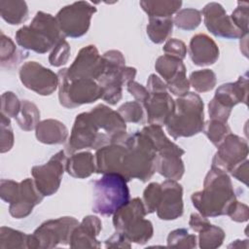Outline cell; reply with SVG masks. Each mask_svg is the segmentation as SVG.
<instances>
[{"label": "cell", "mask_w": 249, "mask_h": 249, "mask_svg": "<svg viewBox=\"0 0 249 249\" xmlns=\"http://www.w3.org/2000/svg\"><path fill=\"white\" fill-rule=\"evenodd\" d=\"M96 8L87 1H77L61 8L55 16L64 37L80 38L89 31Z\"/></svg>", "instance_id": "8fae6325"}, {"label": "cell", "mask_w": 249, "mask_h": 249, "mask_svg": "<svg viewBox=\"0 0 249 249\" xmlns=\"http://www.w3.org/2000/svg\"><path fill=\"white\" fill-rule=\"evenodd\" d=\"M35 135L39 142L47 145L63 144L68 138V129L65 124L54 119L41 121L36 128Z\"/></svg>", "instance_id": "cb8c5ba5"}, {"label": "cell", "mask_w": 249, "mask_h": 249, "mask_svg": "<svg viewBox=\"0 0 249 249\" xmlns=\"http://www.w3.org/2000/svg\"><path fill=\"white\" fill-rule=\"evenodd\" d=\"M191 199L199 214L208 218L226 215L236 196L228 173L211 166L204 178L203 189L194 193Z\"/></svg>", "instance_id": "6da1fadb"}, {"label": "cell", "mask_w": 249, "mask_h": 249, "mask_svg": "<svg viewBox=\"0 0 249 249\" xmlns=\"http://www.w3.org/2000/svg\"><path fill=\"white\" fill-rule=\"evenodd\" d=\"M57 76L58 100L61 106L73 109L102 98L103 90L96 81L91 79L69 80L66 76V68L60 69Z\"/></svg>", "instance_id": "ba28073f"}, {"label": "cell", "mask_w": 249, "mask_h": 249, "mask_svg": "<svg viewBox=\"0 0 249 249\" xmlns=\"http://www.w3.org/2000/svg\"><path fill=\"white\" fill-rule=\"evenodd\" d=\"M225 237L224 230L211 224L208 228L198 232V246L201 249H215L223 244Z\"/></svg>", "instance_id": "d590c367"}, {"label": "cell", "mask_w": 249, "mask_h": 249, "mask_svg": "<svg viewBox=\"0 0 249 249\" xmlns=\"http://www.w3.org/2000/svg\"><path fill=\"white\" fill-rule=\"evenodd\" d=\"M161 193V186L159 183H150L143 192V204L147 214L156 212L158 204L160 202Z\"/></svg>", "instance_id": "60d3db41"}, {"label": "cell", "mask_w": 249, "mask_h": 249, "mask_svg": "<svg viewBox=\"0 0 249 249\" xmlns=\"http://www.w3.org/2000/svg\"><path fill=\"white\" fill-rule=\"evenodd\" d=\"M102 230L101 220L94 215H88L72 231L69 245L71 248H99L97 235Z\"/></svg>", "instance_id": "ffe728a7"}, {"label": "cell", "mask_w": 249, "mask_h": 249, "mask_svg": "<svg viewBox=\"0 0 249 249\" xmlns=\"http://www.w3.org/2000/svg\"><path fill=\"white\" fill-rule=\"evenodd\" d=\"M180 153L157 154L155 160V171L166 179L180 180L185 172L184 161Z\"/></svg>", "instance_id": "d4e9b609"}, {"label": "cell", "mask_w": 249, "mask_h": 249, "mask_svg": "<svg viewBox=\"0 0 249 249\" xmlns=\"http://www.w3.org/2000/svg\"><path fill=\"white\" fill-rule=\"evenodd\" d=\"M226 215L230 216V218L234 222H246L249 218V208L246 204L234 200L229 207Z\"/></svg>", "instance_id": "7dc6e473"}, {"label": "cell", "mask_w": 249, "mask_h": 249, "mask_svg": "<svg viewBox=\"0 0 249 249\" xmlns=\"http://www.w3.org/2000/svg\"><path fill=\"white\" fill-rule=\"evenodd\" d=\"M106 248H130V241L121 232H114L104 242Z\"/></svg>", "instance_id": "f907efd6"}, {"label": "cell", "mask_w": 249, "mask_h": 249, "mask_svg": "<svg viewBox=\"0 0 249 249\" xmlns=\"http://www.w3.org/2000/svg\"><path fill=\"white\" fill-rule=\"evenodd\" d=\"M204 104L197 93L188 92L175 100L173 114L167 120L165 128L173 139L191 137L203 130Z\"/></svg>", "instance_id": "3957f363"}, {"label": "cell", "mask_w": 249, "mask_h": 249, "mask_svg": "<svg viewBox=\"0 0 249 249\" xmlns=\"http://www.w3.org/2000/svg\"><path fill=\"white\" fill-rule=\"evenodd\" d=\"M89 112L111 143H119L125 138L126 124L118 111H114L107 105L98 104Z\"/></svg>", "instance_id": "ac0fdd59"}, {"label": "cell", "mask_w": 249, "mask_h": 249, "mask_svg": "<svg viewBox=\"0 0 249 249\" xmlns=\"http://www.w3.org/2000/svg\"><path fill=\"white\" fill-rule=\"evenodd\" d=\"M248 94V76L247 72L240 76L234 83L221 85L215 91L214 99L219 104L232 109L238 103L247 104Z\"/></svg>", "instance_id": "603a6c76"}, {"label": "cell", "mask_w": 249, "mask_h": 249, "mask_svg": "<svg viewBox=\"0 0 249 249\" xmlns=\"http://www.w3.org/2000/svg\"><path fill=\"white\" fill-rule=\"evenodd\" d=\"M21 106V100L13 92L5 91L1 95V114L8 118H14L18 115Z\"/></svg>", "instance_id": "b9f144b4"}, {"label": "cell", "mask_w": 249, "mask_h": 249, "mask_svg": "<svg viewBox=\"0 0 249 249\" xmlns=\"http://www.w3.org/2000/svg\"><path fill=\"white\" fill-rule=\"evenodd\" d=\"M44 196L37 189L34 180L25 178L19 182V192L15 202L9 206V213L16 219L26 218L33 208L42 202Z\"/></svg>", "instance_id": "d6986e66"}, {"label": "cell", "mask_w": 249, "mask_h": 249, "mask_svg": "<svg viewBox=\"0 0 249 249\" xmlns=\"http://www.w3.org/2000/svg\"><path fill=\"white\" fill-rule=\"evenodd\" d=\"M120 174L127 181L138 179L147 182L156 172L155 160L157 152L152 140L143 131L126 134Z\"/></svg>", "instance_id": "7a4b0ae2"}, {"label": "cell", "mask_w": 249, "mask_h": 249, "mask_svg": "<svg viewBox=\"0 0 249 249\" xmlns=\"http://www.w3.org/2000/svg\"><path fill=\"white\" fill-rule=\"evenodd\" d=\"M155 69L161 76L165 84L186 74V66L184 65L183 60L167 54L160 55L157 58Z\"/></svg>", "instance_id": "83f0119b"}, {"label": "cell", "mask_w": 249, "mask_h": 249, "mask_svg": "<svg viewBox=\"0 0 249 249\" xmlns=\"http://www.w3.org/2000/svg\"><path fill=\"white\" fill-rule=\"evenodd\" d=\"M248 3L237 2V7L230 16L234 26L243 34H248Z\"/></svg>", "instance_id": "ee69618b"}, {"label": "cell", "mask_w": 249, "mask_h": 249, "mask_svg": "<svg viewBox=\"0 0 249 249\" xmlns=\"http://www.w3.org/2000/svg\"><path fill=\"white\" fill-rule=\"evenodd\" d=\"M79 225L71 216L51 219L41 224L32 234H29L28 249H49L57 245H69L74 228Z\"/></svg>", "instance_id": "30bf717a"}, {"label": "cell", "mask_w": 249, "mask_h": 249, "mask_svg": "<svg viewBox=\"0 0 249 249\" xmlns=\"http://www.w3.org/2000/svg\"><path fill=\"white\" fill-rule=\"evenodd\" d=\"M202 131H204L207 138L216 147H218L225 137L231 132L228 123H223L216 120H209L206 122Z\"/></svg>", "instance_id": "8d00e7d4"}, {"label": "cell", "mask_w": 249, "mask_h": 249, "mask_svg": "<svg viewBox=\"0 0 249 249\" xmlns=\"http://www.w3.org/2000/svg\"><path fill=\"white\" fill-rule=\"evenodd\" d=\"M118 113L125 123L137 124L142 122L144 117L143 107L137 101H127L122 104L118 109Z\"/></svg>", "instance_id": "f35d334b"}, {"label": "cell", "mask_w": 249, "mask_h": 249, "mask_svg": "<svg viewBox=\"0 0 249 249\" xmlns=\"http://www.w3.org/2000/svg\"><path fill=\"white\" fill-rule=\"evenodd\" d=\"M217 148L218 150L214 155L211 166L227 173L231 172L236 165L247 160V141L231 132L225 137Z\"/></svg>", "instance_id": "9a60e30c"}, {"label": "cell", "mask_w": 249, "mask_h": 249, "mask_svg": "<svg viewBox=\"0 0 249 249\" xmlns=\"http://www.w3.org/2000/svg\"><path fill=\"white\" fill-rule=\"evenodd\" d=\"M160 202L157 207V215L160 220H175L183 215V188L175 180L167 179L161 184Z\"/></svg>", "instance_id": "e0dca14e"}, {"label": "cell", "mask_w": 249, "mask_h": 249, "mask_svg": "<svg viewBox=\"0 0 249 249\" xmlns=\"http://www.w3.org/2000/svg\"><path fill=\"white\" fill-rule=\"evenodd\" d=\"M67 158L63 150L54 154L46 163L31 168V175L39 192L44 196L54 195L60 187Z\"/></svg>", "instance_id": "7c38bea8"}, {"label": "cell", "mask_w": 249, "mask_h": 249, "mask_svg": "<svg viewBox=\"0 0 249 249\" xmlns=\"http://www.w3.org/2000/svg\"><path fill=\"white\" fill-rule=\"evenodd\" d=\"M127 180L118 173H107L92 182V206L94 213L111 216L130 199Z\"/></svg>", "instance_id": "8992f818"}, {"label": "cell", "mask_w": 249, "mask_h": 249, "mask_svg": "<svg viewBox=\"0 0 249 249\" xmlns=\"http://www.w3.org/2000/svg\"><path fill=\"white\" fill-rule=\"evenodd\" d=\"M162 51L167 55L177 57L183 60L187 54V46L181 40H178L175 38H169L168 40H166L162 48Z\"/></svg>", "instance_id": "bcb514c9"}, {"label": "cell", "mask_w": 249, "mask_h": 249, "mask_svg": "<svg viewBox=\"0 0 249 249\" xmlns=\"http://www.w3.org/2000/svg\"><path fill=\"white\" fill-rule=\"evenodd\" d=\"M231 109H229L218 102H216L214 99H211L208 103V113L210 120H216L219 122L227 123L229 120V117L231 115Z\"/></svg>", "instance_id": "c3c4849f"}, {"label": "cell", "mask_w": 249, "mask_h": 249, "mask_svg": "<svg viewBox=\"0 0 249 249\" xmlns=\"http://www.w3.org/2000/svg\"><path fill=\"white\" fill-rule=\"evenodd\" d=\"M210 225L211 223L208 221V219L199 213H192L190 216L189 226L196 232H199L205 230Z\"/></svg>", "instance_id": "816d5d0a"}, {"label": "cell", "mask_w": 249, "mask_h": 249, "mask_svg": "<svg viewBox=\"0 0 249 249\" xmlns=\"http://www.w3.org/2000/svg\"><path fill=\"white\" fill-rule=\"evenodd\" d=\"M21 84L39 95H51L58 88V76L37 61L24 62L18 71Z\"/></svg>", "instance_id": "4fadbf2b"}, {"label": "cell", "mask_w": 249, "mask_h": 249, "mask_svg": "<svg viewBox=\"0 0 249 249\" xmlns=\"http://www.w3.org/2000/svg\"><path fill=\"white\" fill-rule=\"evenodd\" d=\"M1 18L11 25H18L28 18V7L25 1H0Z\"/></svg>", "instance_id": "f1b7e54d"}, {"label": "cell", "mask_w": 249, "mask_h": 249, "mask_svg": "<svg viewBox=\"0 0 249 249\" xmlns=\"http://www.w3.org/2000/svg\"><path fill=\"white\" fill-rule=\"evenodd\" d=\"M203 16L205 27L216 37L225 39H240L243 34L232 23L230 16L220 3L210 2L200 12Z\"/></svg>", "instance_id": "2e32d148"}, {"label": "cell", "mask_w": 249, "mask_h": 249, "mask_svg": "<svg viewBox=\"0 0 249 249\" xmlns=\"http://www.w3.org/2000/svg\"><path fill=\"white\" fill-rule=\"evenodd\" d=\"M65 171L74 178H88L96 171L95 158L90 152L74 153L66 160Z\"/></svg>", "instance_id": "484cf974"}, {"label": "cell", "mask_w": 249, "mask_h": 249, "mask_svg": "<svg viewBox=\"0 0 249 249\" xmlns=\"http://www.w3.org/2000/svg\"><path fill=\"white\" fill-rule=\"evenodd\" d=\"M147 89L150 93L167 91L166 84L156 74H151L147 80Z\"/></svg>", "instance_id": "f5cc1de1"}, {"label": "cell", "mask_w": 249, "mask_h": 249, "mask_svg": "<svg viewBox=\"0 0 249 249\" xmlns=\"http://www.w3.org/2000/svg\"><path fill=\"white\" fill-rule=\"evenodd\" d=\"M248 160H245L238 165H236L230 173L238 181L244 183L246 186L248 185Z\"/></svg>", "instance_id": "db71d44e"}, {"label": "cell", "mask_w": 249, "mask_h": 249, "mask_svg": "<svg viewBox=\"0 0 249 249\" xmlns=\"http://www.w3.org/2000/svg\"><path fill=\"white\" fill-rule=\"evenodd\" d=\"M142 105L146 110L149 124L162 126L174 112L175 100L168 91L153 92Z\"/></svg>", "instance_id": "44dd1931"}, {"label": "cell", "mask_w": 249, "mask_h": 249, "mask_svg": "<svg viewBox=\"0 0 249 249\" xmlns=\"http://www.w3.org/2000/svg\"><path fill=\"white\" fill-rule=\"evenodd\" d=\"M104 72V61L94 45L82 48L72 64L66 68L69 80L91 79L97 81Z\"/></svg>", "instance_id": "5bb4252c"}, {"label": "cell", "mask_w": 249, "mask_h": 249, "mask_svg": "<svg viewBox=\"0 0 249 249\" xmlns=\"http://www.w3.org/2000/svg\"><path fill=\"white\" fill-rule=\"evenodd\" d=\"M0 152L3 154L9 152L13 148L15 142L10 118L3 114H0Z\"/></svg>", "instance_id": "7bdbcfd3"}, {"label": "cell", "mask_w": 249, "mask_h": 249, "mask_svg": "<svg viewBox=\"0 0 249 249\" xmlns=\"http://www.w3.org/2000/svg\"><path fill=\"white\" fill-rule=\"evenodd\" d=\"M29 234L9 227L0 228V248H28Z\"/></svg>", "instance_id": "d6a6232c"}, {"label": "cell", "mask_w": 249, "mask_h": 249, "mask_svg": "<svg viewBox=\"0 0 249 249\" xmlns=\"http://www.w3.org/2000/svg\"><path fill=\"white\" fill-rule=\"evenodd\" d=\"M190 86L197 92H207L216 86V74L211 69H201L191 73L189 78Z\"/></svg>", "instance_id": "836d02e7"}, {"label": "cell", "mask_w": 249, "mask_h": 249, "mask_svg": "<svg viewBox=\"0 0 249 249\" xmlns=\"http://www.w3.org/2000/svg\"><path fill=\"white\" fill-rule=\"evenodd\" d=\"M64 37L55 17L39 11L29 25H23L16 32V42L23 50L45 53L53 49Z\"/></svg>", "instance_id": "277c9868"}, {"label": "cell", "mask_w": 249, "mask_h": 249, "mask_svg": "<svg viewBox=\"0 0 249 249\" xmlns=\"http://www.w3.org/2000/svg\"><path fill=\"white\" fill-rule=\"evenodd\" d=\"M19 192V183L10 180L1 179L0 181V197L5 202L11 204L16 201Z\"/></svg>", "instance_id": "f6af8a7d"}, {"label": "cell", "mask_w": 249, "mask_h": 249, "mask_svg": "<svg viewBox=\"0 0 249 249\" xmlns=\"http://www.w3.org/2000/svg\"><path fill=\"white\" fill-rule=\"evenodd\" d=\"M15 120L22 130L31 131L35 129L37 124L40 123V111L36 104L23 99L21 100L19 113Z\"/></svg>", "instance_id": "1f68e13d"}, {"label": "cell", "mask_w": 249, "mask_h": 249, "mask_svg": "<svg viewBox=\"0 0 249 249\" xmlns=\"http://www.w3.org/2000/svg\"><path fill=\"white\" fill-rule=\"evenodd\" d=\"M173 24L182 30H195L201 22L200 11L193 8L179 10L173 18Z\"/></svg>", "instance_id": "e575fe53"}, {"label": "cell", "mask_w": 249, "mask_h": 249, "mask_svg": "<svg viewBox=\"0 0 249 249\" xmlns=\"http://www.w3.org/2000/svg\"><path fill=\"white\" fill-rule=\"evenodd\" d=\"M139 5L149 18H171L173 14H176L180 10L182 1L142 0L139 2Z\"/></svg>", "instance_id": "f546056e"}, {"label": "cell", "mask_w": 249, "mask_h": 249, "mask_svg": "<svg viewBox=\"0 0 249 249\" xmlns=\"http://www.w3.org/2000/svg\"><path fill=\"white\" fill-rule=\"evenodd\" d=\"M104 72L96 81L102 88V99L110 105H116L123 96V86L134 81L136 69L125 66L124 54L117 50H110L102 54Z\"/></svg>", "instance_id": "5b68a950"}, {"label": "cell", "mask_w": 249, "mask_h": 249, "mask_svg": "<svg viewBox=\"0 0 249 249\" xmlns=\"http://www.w3.org/2000/svg\"><path fill=\"white\" fill-rule=\"evenodd\" d=\"M146 214L142 199L134 197L113 214L114 228L130 242L145 244L154 233L153 224L145 219Z\"/></svg>", "instance_id": "52a82bcc"}, {"label": "cell", "mask_w": 249, "mask_h": 249, "mask_svg": "<svg viewBox=\"0 0 249 249\" xmlns=\"http://www.w3.org/2000/svg\"><path fill=\"white\" fill-rule=\"evenodd\" d=\"M28 52L18 50L14 41L1 32V47H0V64L2 68L14 69L28 57Z\"/></svg>", "instance_id": "4316f807"}, {"label": "cell", "mask_w": 249, "mask_h": 249, "mask_svg": "<svg viewBox=\"0 0 249 249\" xmlns=\"http://www.w3.org/2000/svg\"><path fill=\"white\" fill-rule=\"evenodd\" d=\"M173 20L171 18H149L146 32L149 39L155 44H161L172 34Z\"/></svg>", "instance_id": "4dcf8cb0"}, {"label": "cell", "mask_w": 249, "mask_h": 249, "mask_svg": "<svg viewBox=\"0 0 249 249\" xmlns=\"http://www.w3.org/2000/svg\"><path fill=\"white\" fill-rule=\"evenodd\" d=\"M126 89L127 91L134 97V99L141 104H143L150 96V92L148 91V89L135 81L129 82L126 85Z\"/></svg>", "instance_id": "681fc988"}, {"label": "cell", "mask_w": 249, "mask_h": 249, "mask_svg": "<svg viewBox=\"0 0 249 249\" xmlns=\"http://www.w3.org/2000/svg\"><path fill=\"white\" fill-rule=\"evenodd\" d=\"M70 46L65 40V37H62L56 45L52 50L49 55V62L52 66L60 67L68 62L70 56Z\"/></svg>", "instance_id": "ab89813d"}, {"label": "cell", "mask_w": 249, "mask_h": 249, "mask_svg": "<svg viewBox=\"0 0 249 249\" xmlns=\"http://www.w3.org/2000/svg\"><path fill=\"white\" fill-rule=\"evenodd\" d=\"M166 242L168 247L196 248L197 239L195 234L189 233L186 229H176L169 232Z\"/></svg>", "instance_id": "74e56055"}, {"label": "cell", "mask_w": 249, "mask_h": 249, "mask_svg": "<svg viewBox=\"0 0 249 249\" xmlns=\"http://www.w3.org/2000/svg\"><path fill=\"white\" fill-rule=\"evenodd\" d=\"M189 54L193 63L196 66H208L214 64L220 54L215 41L203 33L192 37L189 45Z\"/></svg>", "instance_id": "7402d4cb"}, {"label": "cell", "mask_w": 249, "mask_h": 249, "mask_svg": "<svg viewBox=\"0 0 249 249\" xmlns=\"http://www.w3.org/2000/svg\"><path fill=\"white\" fill-rule=\"evenodd\" d=\"M109 144L110 139L103 133L90 112H83L76 116L65 151L72 155L82 149L97 150Z\"/></svg>", "instance_id": "9c48e42d"}]
</instances>
